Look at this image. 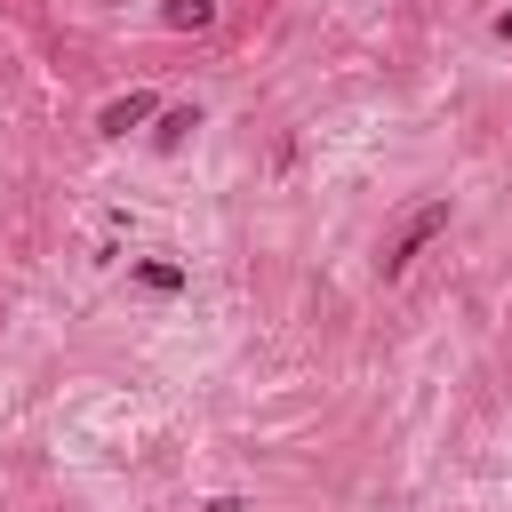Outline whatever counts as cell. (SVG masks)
<instances>
[{"mask_svg": "<svg viewBox=\"0 0 512 512\" xmlns=\"http://www.w3.org/2000/svg\"><path fill=\"white\" fill-rule=\"evenodd\" d=\"M160 16H168L176 32H208V24H216V0H168Z\"/></svg>", "mask_w": 512, "mask_h": 512, "instance_id": "obj_3", "label": "cell"}, {"mask_svg": "<svg viewBox=\"0 0 512 512\" xmlns=\"http://www.w3.org/2000/svg\"><path fill=\"white\" fill-rule=\"evenodd\" d=\"M496 40H512V8H504V16H496Z\"/></svg>", "mask_w": 512, "mask_h": 512, "instance_id": "obj_6", "label": "cell"}, {"mask_svg": "<svg viewBox=\"0 0 512 512\" xmlns=\"http://www.w3.org/2000/svg\"><path fill=\"white\" fill-rule=\"evenodd\" d=\"M136 280H144V288H160V296H176V288H184V272H176V264H136Z\"/></svg>", "mask_w": 512, "mask_h": 512, "instance_id": "obj_4", "label": "cell"}, {"mask_svg": "<svg viewBox=\"0 0 512 512\" xmlns=\"http://www.w3.org/2000/svg\"><path fill=\"white\" fill-rule=\"evenodd\" d=\"M152 112H160V96H152V88H136V96H112V104L96 112V128H104V136H128V128H144Z\"/></svg>", "mask_w": 512, "mask_h": 512, "instance_id": "obj_2", "label": "cell"}, {"mask_svg": "<svg viewBox=\"0 0 512 512\" xmlns=\"http://www.w3.org/2000/svg\"><path fill=\"white\" fill-rule=\"evenodd\" d=\"M440 232H448V200H424V208H408V216L392 224V240L376 248V272H384V280H400V272H408V264H416V256H424Z\"/></svg>", "mask_w": 512, "mask_h": 512, "instance_id": "obj_1", "label": "cell"}, {"mask_svg": "<svg viewBox=\"0 0 512 512\" xmlns=\"http://www.w3.org/2000/svg\"><path fill=\"white\" fill-rule=\"evenodd\" d=\"M200 512H248V504H240V496H216V504H200Z\"/></svg>", "mask_w": 512, "mask_h": 512, "instance_id": "obj_5", "label": "cell"}]
</instances>
